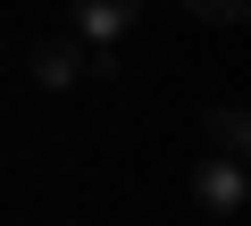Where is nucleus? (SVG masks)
Returning a JSON list of instances; mask_svg holds the SVG:
<instances>
[{"label": "nucleus", "instance_id": "f257e3e1", "mask_svg": "<svg viewBox=\"0 0 251 226\" xmlns=\"http://www.w3.org/2000/svg\"><path fill=\"white\" fill-rule=\"evenodd\" d=\"M193 201H201L209 218H234V209H243V159H218V151H209V159L193 168Z\"/></svg>", "mask_w": 251, "mask_h": 226}, {"label": "nucleus", "instance_id": "f03ea898", "mask_svg": "<svg viewBox=\"0 0 251 226\" xmlns=\"http://www.w3.org/2000/svg\"><path fill=\"white\" fill-rule=\"evenodd\" d=\"M134 9H143V0H75V25L92 42H126V34H134Z\"/></svg>", "mask_w": 251, "mask_h": 226}, {"label": "nucleus", "instance_id": "20e7f679", "mask_svg": "<svg viewBox=\"0 0 251 226\" xmlns=\"http://www.w3.org/2000/svg\"><path fill=\"white\" fill-rule=\"evenodd\" d=\"M75 75H84V50H75V42H42V50H34V84H42V92H67Z\"/></svg>", "mask_w": 251, "mask_h": 226}, {"label": "nucleus", "instance_id": "7ed1b4c3", "mask_svg": "<svg viewBox=\"0 0 251 226\" xmlns=\"http://www.w3.org/2000/svg\"><path fill=\"white\" fill-rule=\"evenodd\" d=\"M201 134H209L218 159H243V151H251V118H243V100H218L209 118H201Z\"/></svg>", "mask_w": 251, "mask_h": 226}, {"label": "nucleus", "instance_id": "39448f33", "mask_svg": "<svg viewBox=\"0 0 251 226\" xmlns=\"http://www.w3.org/2000/svg\"><path fill=\"white\" fill-rule=\"evenodd\" d=\"M184 9H193L201 25H243V17H251V0H184Z\"/></svg>", "mask_w": 251, "mask_h": 226}]
</instances>
